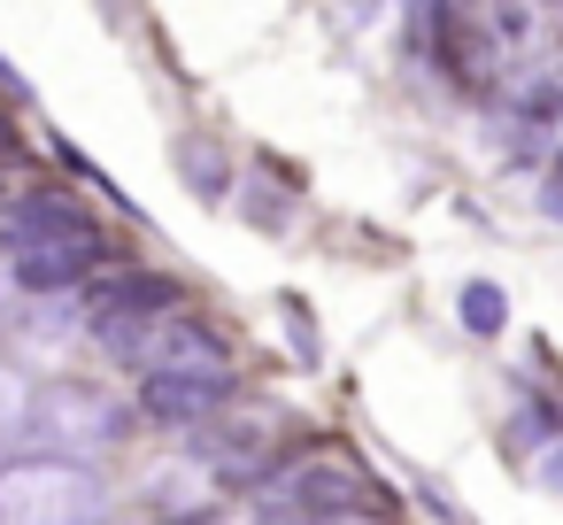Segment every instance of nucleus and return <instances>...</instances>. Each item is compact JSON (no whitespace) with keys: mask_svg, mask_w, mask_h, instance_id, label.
Returning <instances> with one entry per match:
<instances>
[{"mask_svg":"<svg viewBox=\"0 0 563 525\" xmlns=\"http://www.w3.org/2000/svg\"><path fill=\"white\" fill-rule=\"evenodd\" d=\"M78 309H86L93 340H101L109 356H124L155 317H170V309H178V286H170V278H155V271H124V263H109L101 278H86Z\"/></svg>","mask_w":563,"mask_h":525,"instance_id":"obj_5","label":"nucleus"},{"mask_svg":"<svg viewBox=\"0 0 563 525\" xmlns=\"http://www.w3.org/2000/svg\"><path fill=\"white\" fill-rule=\"evenodd\" d=\"M540 486H555V494H563V433H555V440H548V456H540Z\"/></svg>","mask_w":563,"mask_h":525,"instance_id":"obj_12","label":"nucleus"},{"mask_svg":"<svg viewBox=\"0 0 563 525\" xmlns=\"http://www.w3.org/2000/svg\"><path fill=\"white\" fill-rule=\"evenodd\" d=\"M155 517L163 525H209V479H194V456H186V471H170L155 486Z\"/></svg>","mask_w":563,"mask_h":525,"instance_id":"obj_8","label":"nucleus"},{"mask_svg":"<svg viewBox=\"0 0 563 525\" xmlns=\"http://www.w3.org/2000/svg\"><path fill=\"white\" fill-rule=\"evenodd\" d=\"M32 440L47 456H63V463L93 471V456H109L124 440V402L101 394V386H86V379H63V386L32 394Z\"/></svg>","mask_w":563,"mask_h":525,"instance_id":"obj_4","label":"nucleus"},{"mask_svg":"<svg viewBox=\"0 0 563 525\" xmlns=\"http://www.w3.org/2000/svg\"><path fill=\"white\" fill-rule=\"evenodd\" d=\"M548 217H563V147H555V163H548Z\"/></svg>","mask_w":563,"mask_h":525,"instance_id":"obj_13","label":"nucleus"},{"mask_svg":"<svg viewBox=\"0 0 563 525\" xmlns=\"http://www.w3.org/2000/svg\"><path fill=\"white\" fill-rule=\"evenodd\" d=\"M0 325H9V286H0Z\"/></svg>","mask_w":563,"mask_h":525,"instance_id":"obj_14","label":"nucleus"},{"mask_svg":"<svg viewBox=\"0 0 563 525\" xmlns=\"http://www.w3.org/2000/svg\"><path fill=\"white\" fill-rule=\"evenodd\" d=\"M378 494L371 479L340 456V448H309V456H278L255 479V525H340L363 517Z\"/></svg>","mask_w":563,"mask_h":525,"instance_id":"obj_2","label":"nucleus"},{"mask_svg":"<svg viewBox=\"0 0 563 525\" xmlns=\"http://www.w3.org/2000/svg\"><path fill=\"white\" fill-rule=\"evenodd\" d=\"M16 440H32V394H24V379L0 363V448H16Z\"/></svg>","mask_w":563,"mask_h":525,"instance_id":"obj_10","label":"nucleus"},{"mask_svg":"<svg viewBox=\"0 0 563 525\" xmlns=\"http://www.w3.org/2000/svg\"><path fill=\"white\" fill-rule=\"evenodd\" d=\"M109 494L86 463L63 456H9L0 463V525H101Z\"/></svg>","mask_w":563,"mask_h":525,"instance_id":"obj_3","label":"nucleus"},{"mask_svg":"<svg viewBox=\"0 0 563 525\" xmlns=\"http://www.w3.org/2000/svg\"><path fill=\"white\" fill-rule=\"evenodd\" d=\"M0 263H9V286L24 294H86V278L109 271V232L78 194L32 186L0 225Z\"/></svg>","mask_w":563,"mask_h":525,"instance_id":"obj_1","label":"nucleus"},{"mask_svg":"<svg viewBox=\"0 0 563 525\" xmlns=\"http://www.w3.org/2000/svg\"><path fill=\"white\" fill-rule=\"evenodd\" d=\"M455 309H463V332H478V340H501V332H509V294H501L494 278H471V286L455 294Z\"/></svg>","mask_w":563,"mask_h":525,"instance_id":"obj_9","label":"nucleus"},{"mask_svg":"<svg viewBox=\"0 0 563 525\" xmlns=\"http://www.w3.org/2000/svg\"><path fill=\"white\" fill-rule=\"evenodd\" d=\"M117 363H132L140 379H155V371H232V356H224L217 325H201V317H186V309L155 317V325H147Z\"/></svg>","mask_w":563,"mask_h":525,"instance_id":"obj_6","label":"nucleus"},{"mask_svg":"<svg viewBox=\"0 0 563 525\" xmlns=\"http://www.w3.org/2000/svg\"><path fill=\"white\" fill-rule=\"evenodd\" d=\"M247 525H255V517H247Z\"/></svg>","mask_w":563,"mask_h":525,"instance_id":"obj_15","label":"nucleus"},{"mask_svg":"<svg viewBox=\"0 0 563 525\" xmlns=\"http://www.w3.org/2000/svg\"><path fill=\"white\" fill-rule=\"evenodd\" d=\"M232 394H240L232 371H155V379H140V409H147L155 425H194V433H201L209 417H224Z\"/></svg>","mask_w":563,"mask_h":525,"instance_id":"obj_7","label":"nucleus"},{"mask_svg":"<svg viewBox=\"0 0 563 525\" xmlns=\"http://www.w3.org/2000/svg\"><path fill=\"white\" fill-rule=\"evenodd\" d=\"M178 171H186V186L224 194V163H217V147H209V140H186V147H178Z\"/></svg>","mask_w":563,"mask_h":525,"instance_id":"obj_11","label":"nucleus"}]
</instances>
